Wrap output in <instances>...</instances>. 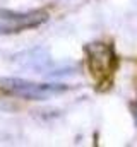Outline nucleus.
Returning <instances> with one entry per match:
<instances>
[{
  "mask_svg": "<svg viewBox=\"0 0 137 147\" xmlns=\"http://www.w3.org/2000/svg\"><path fill=\"white\" fill-rule=\"evenodd\" d=\"M0 89L12 96H19L24 99H48L60 92H65L68 87L64 84H36L22 79H0Z\"/></svg>",
  "mask_w": 137,
  "mask_h": 147,
  "instance_id": "nucleus-2",
  "label": "nucleus"
},
{
  "mask_svg": "<svg viewBox=\"0 0 137 147\" xmlns=\"http://www.w3.org/2000/svg\"><path fill=\"white\" fill-rule=\"evenodd\" d=\"M48 17L43 10H31V12H12V10H0V34L19 33L29 28H36L45 22Z\"/></svg>",
  "mask_w": 137,
  "mask_h": 147,
  "instance_id": "nucleus-3",
  "label": "nucleus"
},
{
  "mask_svg": "<svg viewBox=\"0 0 137 147\" xmlns=\"http://www.w3.org/2000/svg\"><path fill=\"white\" fill-rule=\"evenodd\" d=\"M16 62H17L21 67H24V69L38 70L39 74H52V75L57 74V69L50 67L52 58H50L48 53L43 51V50H33V51L21 53V55L16 57Z\"/></svg>",
  "mask_w": 137,
  "mask_h": 147,
  "instance_id": "nucleus-4",
  "label": "nucleus"
},
{
  "mask_svg": "<svg viewBox=\"0 0 137 147\" xmlns=\"http://www.w3.org/2000/svg\"><path fill=\"white\" fill-rule=\"evenodd\" d=\"M136 116H137V115H136Z\"/></svg>",
  "mask_w": 137,
  "mask_h": 147,
  "instance_id": "nucleus-5",
  "label": "nucleus"
},
{
  "mask_svg": "<svg viewBox=\"0 0 137 147\" xmlns=\"http://www.w3.org/2000/svg\"><path fill=\"white\" fill-rule=\"evenodd\" d=\"M87 72L98 91H106L113 84L118 70V57L113 45L106 41H94L86 46Z\"/></svg>",
  "mask_w": 137,
  "mask_h": 147,
  "instance_id": "nucleus-1",
  "label": "nucleus"
}]
</instances>
